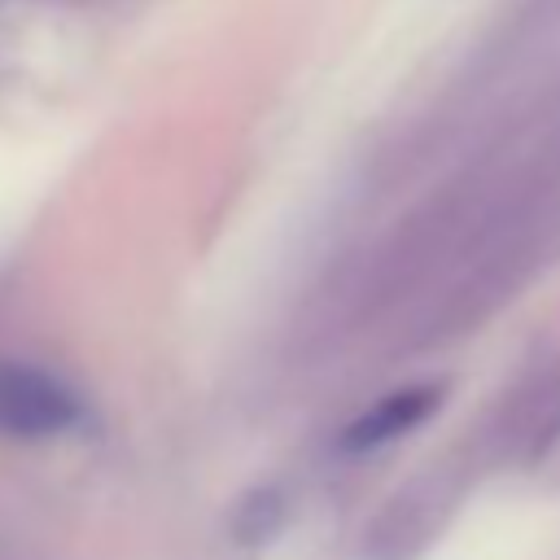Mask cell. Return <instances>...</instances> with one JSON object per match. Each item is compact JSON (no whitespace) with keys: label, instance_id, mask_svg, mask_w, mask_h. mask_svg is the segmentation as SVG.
I'll return each instance as SVG.
<instances>
[{"label":"cell","instance_id":"cell-1","mask_svg":"<svg viewBox=\"0 0 560 560\" xmlns=\"http://www.w3.org/2000/svg\"><path fill=\"white\" fill-rule=\"evenodd\" d=\"M79 416L83 407L70 394V385L26 363H0V433L52 438V433L74 429Z\"/></svg>","mask_w":560,"mask_h":560},{"label":"cell","instance_id":"cell-2","mask_svg":"<svg viewBox=\"0 0 560 560\" xmlns=\"http://www.w3.org/2000/svg\"><path fill=\"white\" fill-rule=\"evenodd\" d=\"M438 385H411V389H398V394H385L376 407L359 411L346 433H341V451H372V446H385L402 433H411L420 420H429V411L438 407Z\"/></svg>","mask_w":560,"mask_h":560}]
</instances>
